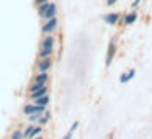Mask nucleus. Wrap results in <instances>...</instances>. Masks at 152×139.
<instances>
[{
	"label": "nucleus",
	"instance_id": "1",
	"mask_svg": "<svg viewBox=\"0 0 152 139\" xmlns=\"http://www.w3.org/2000/svg\"><path fill=\"white\" fill-rule=\"evenodd\" d=\"M54 46H56V40H54L53 34H46L41 41V49H39V59H44V57H53L54 54Z\"/></svg>",
	"mask_w": 152,
	"mask_h": 139
},
{
	"label": "nucleus",
	"instance_id": "2",
	"mask_svg": "<svg viewBox=\"0 0 152 139\" xmlns=\"http://www.w3.org/2000/svg\"><path fill=\"white\" fill-rule=\"evenodd\" d=\"M116 53H118V44H116L115 38H111V40H110V43H108V49H106V59H105V66L106 67H110L113 64Z\"/></svg>",
	"mask_w": 152,
	"mask_h": 139
},
{
	"label": "nucleus",
	"instance_id": "3",
	"mask_svg": "<svg viewBox=\"0 0 152 139\" xmlns=\"http://www.w3.org/2000/svg\"><path fill=\"white\" fill-rule=\"evenodd\" d=\"M57 25H59V20H57V17L51 18V20H46L43 23V26H41V31H43V34H53L54 31H56Z\"/></svg>",
	"mask_w": 152,
	"mask_h": 139
},
{
	"label": "nucleus",
	"instance_id": "4",
	"mask_svg": "<svg viewBox=\"0 0 152 139\" xmlns=\"http://www.w3.org/2000/svg\"><path fill=\"white\" fill-rule=\"evenodd\" d=\"M44 111H46V106H39V105H36V103H28L23 108L25 116H30V115H33V113H44Z\"/></svg>",
	"mask_w": 152,
	"mask_h": 139
},
{
	"label": "nucleus",
	"instance_id": "5",
	"mask_svg": "<svg viewBox=\"0 0 152 139\" xmlns=\"http://www.w3.org/2000/svg\"><path fill=\"white\" fill-rule=\"evenodd\" d=\"M51 67H53V57H44V59H39L36 62L38 72H49Z\"/></svg>",
	"mask_w": 152,
	"mask_h": 139
},
{
	"label": "nucleus",
	"instance_id": "6",
	"mask_svg": "<svg viewBox=\"0 0 152 139\" xmlns=\"http://www.w3.org/2000/svg\"><path fill=\"white\" fill-rule=\"evenodd\" d=\"M136 20H137V13H136V10H132V12H129V13L123 15L121 23L124 25V26H131V25L136 23Z\"/></svg>",
	"mask_w": 152,
	"mask_h": 139
},
{
	"label": "nucleus",
	"instance_id": "7",
	"mask_svg": "<svg viewBox=\"0 0 152 139\" xmlns=\"http://www.w3.org/2000/svg\"><path fill=\"white\" fill-rule=\"evenodd\" d=\"M103 21H105L106 25H118L119 23V13H116V12H111V13H106L103 15Z\"/></svg>",
	"mask_w": 152,
	"mask_h": 139
},
{
	"label": "nucleus",
	"instance_id": "8",
	"mask_svg": "<svg viewBox=\"0 0 152 139\" xmlns=\"http://www.w3.org/2000/svg\"><path fill=\"white\" fill-rule=\"evenodd\" d=\"M56 15H57V7H56V4H51V2H49V7H48L46 13L43 15V20H51V18H54Z\"/></svg>",
	"mask_w": 152,
	"mask_h": 139
},
{
	"label": "nucleus",
	"instance_id": "9",
	"mask_svg": "<svg viewBox=\"0 0 152 139\" xmlns=\"http://www.w3.org/2000/svg\"><path fill=\"white\" fill-rule=\"evenodd\" d=\"M48 80H49V74L48 72H38L36 75H34L33 82L34 83H41V85H46Z\"/></svg>",
	"mask_w": 152,
	"mask_h": 139
},
{
	"label": "nucleus",
	"instance_id": "10",
	"mask_svg": "<svg viewBox=\"0 0 152 139\" xmlns=\"http://www.w3.org/2000/svg\"><path fill=\"white\" fill-rule=\"evenodd\" d=\"M134 75H136V70L134 69H129L128 72H124V74L119 75V82H121V83H128L129 80L134 79Z\"/></svg>",
	"mask_w": 152,
	"mask_h": 139
},
{
	"label": "nucleus",
	"instance_id": "11",
	"mask_svg": "<svg viewBox=\"0 0 152 139\" xmlns=\"http://www.w3.org/2000/svg\"><path fill=\"white\" fill-rule=\"evenodd\" d=\"M44 95H48V85H44L43 89L36 90V92H33V93H30V98L36 100V98H41V97H44Z\"/></svg>",
	"mask_w": 152,
	"mask_h": 139
},
{
	"label": "nucleus",
	"instance_id": "12",
	"mask_svg": "<svg viewBox=\"0 0 152 139\" xmlns=\"http://www.w3.org/2000/svg\"><path fill=\"white\" fill-rule=\"evenodd\" d=\"M33 103H36V105H39V106H48L49 105V95H44V97H41V98L33 100Z\"/></svg>",
	"mask_w": 152,
	"mask_h": 139
},
{
	"label": "nucleus",
	"instance_id": "13",
	"mask_svg": "<svg viewBox=\"0 0 152 139\" xmlns=\"http://www.w3.org/2000/svg\"><path fill=\"white\" fill-rule=\"evenodd\" d=\"M49 119H51V113H49V111H48V110H46V111L43 113V116H41V118H39V121H38V123H39V124L43 126V124H46V123L49 121Z\"/></svg>",
	"mask_w": 152,
	"mask_h": 139
},
{
	"label": "nucleus",
	"instance_id": "14",
	"mask_svg": "<svg viewBox=\"0 0 152 139\" xmlns=\"http://www.w3.org/2000/svg\"><path fill=\"white\" fill-rule=\"evenodd\" d=\"M48 7H49V2H48V4H41V5H38V13H39V17H41V18H43V15L46 13Z\"/></svg>",
	"mask_w": 152,
	"mask_h": 139
},
{
	"label": "nucleus",
	"instance_id": "15",
	"mask_svg": "<svg viewBox=\"0 0 152 139\" xmlns=\"http://www.w3.org/2000/svg\"><path fill=\"white\" fill-rule=\"evenodd\" d=\"M10 139H25V134L23 131H20V129H17V131L12 132V138Z\"/></svg>",
	"mask_w": 152,
	"mask_h": 139
},
{
	"label": "nucleus",
	"instance_id": "16",
	"mask_svg": "<svg viewBox=\"0 0 152 139\" xmlns=\"http://www.w3.org/2000/svg\"><path fill=\"white\" fill-rule=\"evenodd\" d=\"M43 116V113H33V115H30L28 116V119H30L31 123H34V121H39V118Z\"/></svg>",
	"mask_w": 152,
	"mask_h": 139
},
{
	"label": "nucleus",
	"instance_id": "17",
	"mask_svg": "<svg viewBox=\"0 0 152 139\" xmlns=\"http://www.w3.org/2000/svg\"><path fill=\"white\" fill-rule=\"evenodd\" d=\"M77 128H79V121H74V123H72V126H70V129H69V131H70V132H75V131H77Z\"/></svg>",
	"mask_w": 152,
	"mask_h": 139
},
{
	"label": "nucleus",
	"instance_id": "18",
	"mask_svg": "<svg viewBox=\"0 0 152 139\" xmlns=\"http://www.w3.org/2000/svg\"><path fill=\"white\" fill-rule=\"evenodd\" d=\"M141 2H142V0H134V2H132V5H131V8H134V10H136V8L141 5Z\"/></svg>",
	"mask_w": 152,
	"mask_h": 139
},
{
	"label": "nucleus",
	"instance_id": "19",
	"mask_svg": "<svg viewBox=\"0 0 152 139\" xmlns=\"http://www.w3.org/2000/svg\"><path fill=\"white\" fill-rule=\"evenodd\" d=\"M115 4H116V0H106V5H108V7H113Z\"/></svg>",
	"mask_w": 152,
	"mask_h": 139
},
{
	"label": "nucleus",
	"instance_id": "20",
	"mask_svg": "<svg viewBox=\"0 0 152 139\" xmlns=\"http://www.w3.org/2000/svg\"><path fill=\"white\" fill-rule=\"evenodd\" d=\"M72 134H74V132H70V131H67V132H66V136H64V138H62V139H70V138H72Z\"/></svg>",
	"mask_w": 152,
	"mask_h": 139
},
{
	"label": "nucleus",
	"instance_id": "21",
	"mask_svg": "<svg viewBox=\"0 0 152 139\" xmlns=\"http://www.w3.org/2000/svg\"><path fill=\"white\" fill-rule=\"evenodd\" d=\"M48 2H49V0H36V4H38V5H41V4H48Z\"/></svg>",
	"mask_w": 152,
	"mask_h": 139
},
{
	"label": "nucleus",
	"instance_id": "22",
	"mask_svg": "<svg viewBox=\"0 0 152 139\" xmlns=\"http://www.w3.org/2000/svg\"><path fill=\"white\" fill-rule=\"evenodd\" d=\"M34 139H43V138H41V136H38V138H34Z\"/></svg>",
	"mask_w": 152,
	"mask_h": 139
}]
</instances>
